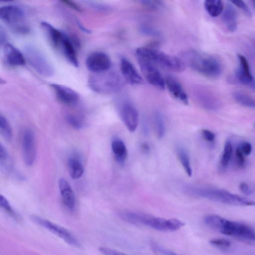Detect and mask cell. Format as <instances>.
Segmentation results:
<instances>
[{"mask_svg":"<svg viewBox=\"0 0 255 255\" xmlns=\"http://www.w3.org/2000/svg\"><path fill=\"white\" fill-rule=\"evenodd\" d=\"M181 57L185 64L205 76L216 78L222 72V63L216 56L192 49L182 52Z\"/></svg>","mask_w":255,"mask_h":255,"instance_id":"1","label":"cell"},{"mask_svg":"<svg viewBox=\"0 0 255 255\" xmlns=\"http://www.w3.org/2000/svg\"><path fill=\"white\" fill-rule=\"evenodd\" d=\"M204 222L210 228L224 235L255 243V231L246 224L230 221L213 214L206 216Z\"/></svg>","mask_w":255,"mask_h":255,"instance_id":"2","label":"cell"},{"mask_svg":"<svg viewBox=\"0 0 255 255\" xmlns=\"http://www.w3.org/2000/svg\"><path fill=\"white\" fill-rule=\"evenodd\" d=\"M136 56L144 59L155 66L157 65L174 72H182L185 64L180 58L167 54L154 48L141 47L136 50Z\"/></svg>","mask_w":255,"mask_h":255,"instance_id":"3","label":"cell"},{"mask_svg":"<svg viewBox=\"0 0 255 255\" xmlns=\"http://www.w3.org/2000/svg\"><path fill=\"white\" fill-rule=\"evenodd\" d=\"M191 193L209 200L238 206H254L255 201L229 191L219 188L193 187L189 189Z\"/></svg>","mask_w":255,"mask_h":255,"instance_id":"4","label":"cell"},{"mask_svg":"<svg viewBox=\"0 0 255 255\" xmlns=\"http://www.w3.org/2000/svg\"><path fill=\"white\" fill-rule=\"evenodd\" d=\"M89 85L94 91L103 94L116 93L122 87L123 83L120 76L110 70L93 73L89 79Z\"/></svg>","mask_w":255,"mask_h":255,"instance_id":"5","label":"cell"},{"mask_svg":"<svg viewBox=\"0 0 255 255\" xmlns=\"http://www.w3.org/2000/svg\"><path fill=\"white\" fill-rule=\"evenodd\" d=\"M24 50L28 62L38 73L45 77H50L53 75V67L39 49L28 45Z\"/></svg>","mask_w":255,"mask_h":255,"instance_id":"6","label":"cell"},{"mask_svg":"<svg viewBox=\"0 0 255 255\" xmlns=\"http://www.w3.org/2000/svg\"><path fill=\"white\" fill-rule=\"evenodd\" d=\"M141 225L159 231L172 232L180 229L185 224L177 219H165L144 214Z\"/></svg>","mask_w":255,"mask_h":255,"instance_id":"7","label":"cell"},{"mask_svg":"<svg viewBox=\"0 0 255 255\" xmlns=\"http://www.w3.org/2000/svg\"><path fill=\"white\" fill-rule=\"evenodd\" d=\"M31 220L60 238L68 244L75 247H79L77 239L64 227L37 216H31Z\"/></svg>","mask_w":255,"mask_h":255,"instance_id":"8","label":"cell"},{"mask_svg":"<svg viewBox=\"0 0 255 255\" xmlns=\"http://www.w3.org/2000/svg\"><path fill=\"white\" fill-rule=\"evenodd\" d=\"M141 72L146 81L156 88L163 90L165 87V79L154 64L137 57Z\"/></svg>","mask_w":255,"mask_h":255,"instance_id":"9","label":"cell"},{"mask_svg":"<svg viewBox=\"0 0 255 255\" xmlns=\"http://www.w3.org/2000/svg\"><path fill=\"white\" fill-rule=\"evenodd\" d=\"M87 69L93 73L108 71L111 67V61L105 53L96 51L90 54L86 60Z\"/></svg>","mask_w":255,"mask_h":255,"instance_id":"10","label":"cell"},{"mask_svg":"<svg viewBox=\"0 0 255 255\" xmlns=\"http://www.w3.org/2000/svg\"><path fill=\"white\" fill-rule=\"evenodd\" d=\"M120 113L123 122L130 132L135 130L139 121L137 110L128 101L123 102L120 107Z\"/></svg>","mask_w":255,"mask_h":255,"instance_id":"11","label":"cell"},{"mask_svg":"<svg viewBox=\"0 0 255 255\" xmlns=\"http://www.w3.org/2000/svg\"><path fill=\"white\" fill-rule=\"evenodd\" d=\"M194 93L198 102L205 109L214 111L219 108V99L210 89L206 87H198L195 88Z\"/></svg>","mask_w":255,"mask_h":255,"instance_id":"12","label":"cell"},{"mask_svg":"<svg viewBox=\"0 0 255 255\" xmlns=\"http://www.w3.org/2000/svg\"><path fill=\"white\" fill-rule=\"evenodd\" d=\"M0 19L4 22L13 24L14 29L23 25H19L24 18V13L21 7L15 5H6L0 9Z\"/></svg>","mask_w":255,"mask_h":255,"instance_id":"13","label":"cell"},{"mask_svg":"<svg viewBox=\"0 0 255 255\" xmlns=\"http://www.w3.org/2000/svg\"><path fill=\"white\" fill-rule=\"evenodd\" d=\"M23 157L25 163L32 165L36 157L34 137L33 132L29 129L25 130L22 138Z\"/></svg>","mask_w":255,"mask_h":255,"instance_id":"14","label":"cell"},{"mask_svg":"<svg viewBox=\"0 0 255 255\" xmlns=\"http://www.w3.org/2000/svg\"><path fill=\"white\" fill-rule=\"evenodd\" d=\"M120 69L124 78L128 84L138 85L143 83L142 77L134 65L126 58H121Z\"/></svg>","mask_w":255,"mask_h":255,"instance_id":"15","label":"cell"},{"mask_svg":"<svg viewBox=\"0 0 255 255\" xmlns=\"http://www.w3.org/2000/svg\"><path fill=\"white\" fill-rule=\"evenodd\" d=\"M51 86L54 90L58 99L62 103L67 105H74L78 101L79 96L72 89L58 84H52Z\"/></svg>","mask_w":255,"mask_h":255,"instance_id":"16","label":"cell"},{"mask_svg":"<svg viewBox=\"0 0 255 255\" xmlns=\"http://www.w3.org/2000/svg\"><path fill=\"white\" fill-rule=\"evenodd\" d=\"M239 66L236 71L237 80L242 84L250 86L255 81L251 73L247 58L243 55L238 54Z\"/></svg>","mask_w":255,"mask_h":255,"instance_id":"17","label":"cell"},{"mask_svg":"<svg viewBox=\"0 0 255 255\" xmlns=\"http://www.w3.org/2000/svg\"><path fill=\"white\" fill-rule=\"evenodd\" d=\"M165 87L174 98L185 105L188 104L187 95L180 83L174 77L168 76L165 78Z\"/></svg>","mask_w":255,"mask_h":255,"instance_id":"18","label":"cell"},{"mask_svg":"<svg viewBox=\"0 0 255 255\" xmlns=\"http://www.w3.org/2000/svg\"><path fill=\"white\" fill-rule=\"evenodd\" d=\"M4 59L8 64L11 66H21L25 63V58L22 53L12 44L7 43L3 48Z\"/></svg>","mask_w":255,"mask_h":255,"instance_id":"19","label":"cell"},{"mask_svg":"<svg viewBox=\"0 0 255 255\" xmlns=\"http://www.w3.org/2000/svg\"><path fill=\"white\" fill-rule=\"evenodd\" d=\"M222 13V20L227 29L230 32L235 31L238 27V14L235 7L228 3Z\"/></svg>","mask_w":255,"mask_h":255,"instance_id":"20","label":"cell"},{"mask_svg":"<svg viewBox=\"0 0 255 255\" xmlns=\"http://www.w3.org/2000/svg\"><path fill=\"white\" fill-rule=\"evenodd\" d=\"M58 186L64 204L68 208L73 209L75 206V198L70 184L65 179L61 178Z\"/></svg>","mask_w":255,"mask_h":255,"instance_id":"21","label":"cell"},{"mask_svg":"<svg viewBox=\"0 0 255 255\" xmlns=\"http://www.w3.org/2000/svg\"><path fill=\"white\" fill-rule=\"evenodd\" d=\"M112 149L117 161L120 165H124L128 155L124 142L119 138H114L112 142Z\"/></svg>","mask_w":255,"mask_h":255,"instance_id":"22","label":"cell"},{"mask_svg":"<svg viewBox=\"0 0 255 255\" xmlns=\"http://www.w3.org/2000/svg\"><path fill=\"white\" fill-rule=\"evenodd\" d=\"M204 7L212 17H217L220 15L224 10V4L220 0H207L204 1Z\"/></svg>","mask_w":255,"mask_h":255,"instance_id":"23","label":"cell"},{"mask_svg":"<svg viewBox=\"0 0 255 255\" xmlns=\"http://www.w3.org/2000/svg\"><path fill=\"white\" fill-rule=\"evenodd\" d=\"M177 154L178 158L187 174L189 176H191L192 168L187 151L184 148L179 147L177 149Z\"/></svg>","mask_w":255,"mask_h":255,"instance_id":"24","label":"cell"},{"mask_svg":"<svg viewBox=\"0 0 255 255\" xmlns=\"http://www.w3.org/2000/svg\"><path fill=\"white\" fill-rule=\"evenodd\" d=\"M70 174L72 178L76 179L82 176L84 169L80 161L76 158H71L69 160Z\"/></svg>","mask_w":255,"mask_h":255,"instance_id":"25","label":"cell"},{"mask_svg":"<svg viewBox=\"0 0 255 255\" xmlns=\"http://www.w3.org/2000/svg\"><path fill=\"white\" fill-rule=\"evenodd\" d=\"M233 96L240 105L255 109V99L252 97L241 92H235Z\"/></svg>","mask_w":255,"mask_h":255,"instance_id":"26","label":"cell"},{"mask_svg":"<svg viewBox=\"0 0 255 255\" xmlns=\"http://www.w3.org/2000/svg\"><path fill=\"white\" fill-rule=\"evenodd\" d=\"M154 125L157 136L158 138H162L165 134V129L163 118L161 114L156 113L153 117Z\"/></svg>","mask_w":255,"mask_h":255,"instance_id":"27","label":"cell"},{"mask_svg":"<svg viewBox=\"0 0 255 255\" xmlns=\"http://www.w3.org/2000/svg\"><path fill=\"white\" fill-rule=\"evenodd\" d=\"M233 149L232 143L227 140L225 144L224 151L222 155L220 163L223 167H226L229 164L233 154Z\"/></svg>","mask_w":255,"mask_h":255,"instance_id":"28","label":"cell"},{"mask_svg":"<svg viewBox=\"0 0 255 255\" xmlns=\"http://www.w3.org/2000/svg\"><path fill=\"white\" fill-rule=\"evenodd\" d=\"M0 131L2 135L7 140H10L12 136L11 128L6 119L0 116Z\"/></svg>","mask_w":255,"mask_h":255,"instance_id":"29","label":"cell"},{"mask_svg":"<svg viewBox=\"0 0 255 255\" xmlns=\"http://www.w3.org/2000/svg\"><path fill=\"white\" fill-rule=\"evenodd\" d=\"M140 2L144 6L153 10H158L163 6L162 2L159 0H142Z\"/></svg>","mask_w":255,"mask_h":255,"instance_id":"30","label":"cell"},{"mask_svg":"<svg viewBox=\"0 0 255 255\" xmlns=\"http://www.w3.org/2000/svg\"><path fill=\"white\" fill-rule=\"evenodd\" d=\"M0 205L2 209H3L5 211H6L10 215H11V216H12L13 217L16 216L15 213L12 209L8 201L2 195H0Z\"/></svg>","mask_w":255,"mask_h":255,"instance_id":"31","label":"cell"},{"mask_svg":"<svg viewBox=\"0 0 255 255\" xmlns=\"http://www.w3.org/2000/svg\"><path fill=\"white\" fill-rule=\"evenodd\" d=\"M209 242L212 245L218 247L227 248L231 245V243L229 240L224 239H214Z\"/></svg>","mask_w":255,"mask_h":255,"instance_id":"32","label":"cell"},{"mask_svg":"<svg viewBox=\"0 0 255 255\" xmlns=\"http://www.w3.org/2000/svg\"><path fill=\"white\" fill-rule=\"evenodd\" d=\"M236 6L240 8L242 11H243L247 15L251 16H252V13L248 5L242 0H234L231 1Z\"/></svg>","mask_w":255,"mask_h":255,"instance_id":"33","label":"cell"},{"mask_svg":"<svg viewBox=\"0 0 255 255\" xmlns=\"http://www.w3.org/2000/svg\"><path fill=\"white\" fill-rule=\"evenodd\" d=\"M67 120L69 124L74 128L80 129L82 127V124L80 121L73 115H68L67 116Z\"/></svg>","mask_w":255,"mask_h":255,"instance_id":"34","label":"cell"},{"mask_svg":"<svg viewBox=\"0 0 255 255\" xmlns=\"http://www.w3.org/2000/svg\"><path fill=\"white\" fill-rule=\"evenodd\" d=\"M235 155L238 165L241 167H243L245 163V159L244 156V154L239 147L236 149Z\"/></svg>","mask_w":255,"mask_h":255,"instance_id":"35","label":"cell"},{"mask_svg":"<svg viewBox=\"0 0 255 255\" xmlns=\"http://www.w3.org/2000/svg\"><path fill=\"white\" fill-rule=\"evenodd\" d=\"M202 135L203 138L208 142H213L215 138V133L208 129L202 130Z\"/></svg>","mask_w":255,"mask_h":255,"instance_id":"36","label":"cell"},{"mask_svg":"<svg viewBox=\"0 0 255 255\" xmlns=\"http://www.w3.org/2000/svg\"><path fill=\"white\" fill-rule=\"evenodd\" d=\"M239 147L244 155H249L251 153L252 146L250 142L247 141L243 142Z\"/></svg>","mask_w":255,"mask_h":255,"instance_id":"37","label":"cell"},{"mask_svg":"<svg viewBox=\"0 0 255 255\" xmlns=\"http://www.w3.org/2000/svg\"><path fill=\"white\" fill-rule=\"evenodd\" d=\"M152 247L154 249V250L157 251L160 254L163 255H178L170 251H169L167 249H165L163 248L161 246L156 245V244H152Z\"/></svg>","mask_w":255,"mask_h":255,"instance_id":"38","label":"cell"},{"mask_svg":"<svg viewBox=\"0 0 255 255\" xmlns=\"http://www.w3.org/2000/svg\"><path fill=\"white\" fill-rule=\"evenodd\" d=\"M8 152L6 148L1 144L0 145V164L6 161L8 158Z\"/></svg>","mask_w":255,"mask_h":255,"instance_id":"39","label":"cell"},{"mask_svg":"<svg viewBox=\"0 0 255 255\" xmlns=\"http://www.w3.org/2000/svg\"><path fill=\"white\" fill-rule=\"evenodd\" d=\"M241 191L246 195H250L251 194L252 191L247 183L243 182H241L239 185Z\"/></svg>","mask_w":255,"mask_h":255,"instance_id":"40","label":"cell"},{"mask_svg":"<svg viewBox=\"0 0 255 255\" xmlns=\"http://www.w3.org/2000/svg\"><path fill=\"white\" fill-rule=\"evenodd\" d=\"M63 3H65L67 5L70 6L72 8L77 10L80 11H81V9L80 7L78 6L76 4H75L74 2L69 1V0H62V1Z\"/></svg>","mask_w":255,"mask_h":255,"instance_id":"41","label":"cell"},{"mask_svg":"<svg viewBox=\"0 0 255 255\" xmlns=\"http://www.w3.org/2000/svg\"><path fill=\"white\" fill-rule=\"evenodd\" d=\"M141 148L142 150L145 153H147L149 151V147L148 145L146 143H144L141 145Z\"/></svg>","mask_w":255,"mask_h":255,"instance_id":"42","label":"cell"},{"mask_svg":"<svg viewBox=\"0 0 255 255\" xmlns=\"http://www.w3.org/2000/svg\"><path fill=\"white\" fill-rule=\"evenodd\" d=\"M78 24L79 26V27L84 32L87 33H89L90 31L87 29L85 27H84L82 23H81L80 22H78Z\"/></svg>","mask_w":255,"mask_h":255,"instance_id":"43","label":"cell"},{"mask_svg":"<svg viewBox=\"0 0 255 255\" xmlns=\"http://www.w3.org/2000/svg\"><path fill=\"white\" fill-rule=\"evenodd\" d=\"M250 87L255 91V81L252 83Z\"/></svg>","mask_w":255,"mask_h":255,"instance_id":"44","label":"cell"},{"mask_svg":"<svg viewBox=\"0 0 255 255\" xmlns=\"http://www.w3.org/2000/svg\"><path fill=\"white\" fill-rule=\"evenodd\" d=\"M253 4H254V6L255 7V0H253Z\"/></svg>","mask_w":255,"mask_h":255,"instance_id":"45","label":"cell"}]
</instances>
